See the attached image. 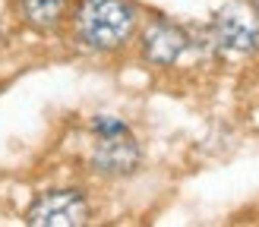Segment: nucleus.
I'll return each mask as SVG.
<instances>
[{"label": "nucleus", "instance_id": "f03ea898", "mask_svg": "<svg viewBox=\"0 0 259 227\" xmlns=\"http://www.w3.org/2000/svg\"><path fill=\"white\" fill-rule=\"evenodd\" d=\"M212 41L225 54H253L259 47V16L256 10L234 0L212 16Z\"/></svg>", "mask_w": 259, "mask_h": 227}, {"label": "nucleus", "instance_id": "39448f33", "mask_svg": "<svg viewBox=\"0 0 259 227\" xmlns=\"http://www.w3.org/2000/svg\"><path fill=\"white\" fill-rule=\"evenodd\" d=\"M187 47H190V38L174 22L155 19V22L146 25V32H142V54H146V60L158 63V67H171V63H177Z\"/></svg>", "mask_w": 259, "mask_h": 227}, {"label": "nucleus", "instance_id": "423d86ee", "mask_svg": "<svg viewBox=\"0 0 259 227\" xmlns=\"http://www.w3.org/2000/svg\"><path fill=\"white\" fill-rule=\"evenodd\" d=\"M19 13L35 32H54L67 16V0H19Z\"/></svg>", "mask_w": 259, "mask_h": 227}, {"label": "nucleus", "instance_id": "0eeeda50", "mask_svg": "<svg viewBox=\"0 0 259 227\" xmlns=\"http://www.w3.org/2000/svg\"><path fill=\"white\" fill-rule=\"evenodd\" d=\"M92 130H95V136H114V133H126V123L123 120H117V117H95L92 120Z\"/></svg>", "mask_w": 259, "mask_h": 227}, {"label": "nucleus", "instance_id": "7ed1b4c3", "mask_svg": "<svg viewBox=\"0 0 259 227\" xmlns=\"http://www.w3.org/2000/svg\"><path fill=\"white\" fill-rule=\"evenodd\" d=\"M89 221V202L79 189H51L29 208L32 227H79Z\"/></svg>", "mask_w": 259, "mask_h": 227}, {"label": "nucleus", "instance_id": "20e7f679", "mask_svg": "<svg viewBox=\"0 0 259 227\" xmlns=\"http://www.w3.org/2000/svg\"><path fill=\"white\" fill-rule=\"evenodd\" d=\"M92 167L108 177H123L139 167V145L130 136V130L114 136H98V142L92 148Z\"/></svg>", "mask_w": 259, "mask_h": 227}, {"label": "nucleus", "instance_id": "f257e3e1", "mask_svg": "<svg viewBox=\"0 0 259 227\" xmlns=\"http://www.w3.org/2000/svg\"><path fill=\"white\" fill-rule=\"evenodd\" d=\"M136 19L139 13L130 0H79L73 13V32L82 47L108 54L133 38Z\"/></svg>", "mask_w": 259, "mask_h": 227}]
</instances>
